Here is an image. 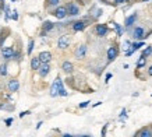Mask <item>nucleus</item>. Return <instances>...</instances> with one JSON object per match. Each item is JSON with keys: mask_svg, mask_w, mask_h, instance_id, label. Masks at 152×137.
<instances>
[{"mask_svg": "<svg viewBox=\"0 0 152 137\" xmlns=\"http://www.w3.org/2000/svg\"><path fill=\"white\" fill-rule=\"evenodd\" d=\"M53 16L56 18H59V20H63V18L67 16L68 13H67V7H64V6H60V7H57L53 13H52Z\"/></svg>", "mask_w": 152, "mask_h": 137, "instance_id": "1", "label": "nucleus"}, {"mask_svg": "<svg viewBox=\"0 0 152 137\" xmlns=\"http://www.w3.org/2000/svg\"><path fill=\"white\" fill-rule=\"evenodd\" d=\"M70 45V36L68 35H62L59 39H57V46L59 49H66Z\"/></svg>", "mask_w": 152, "mask_h": 137, "instance_id": "2", "label": "nucleus"}, {"mask_svg": "<svg viewBox=\"0 0 152 137\" xmlns=\"http://www.w3.org/2000/svg\"><path fill=\"white\" fill-rule=\"evenodd\" d=\"M66 7H67V13L70 16H78V14H80V7H78L75 3L70 1Z\"/></svg>", "mask_w": 152, "mask_h": 137, "instance_id": "3", "label": "nucleus"}, {"mask_svg": "<svg viewBox=\"0 0 152 137\" xmlns=\"http://www.w3.org/2000/svg\"><path fill=\"white\" fill-rule=\"evenodd\" d=\"M85 55H86V45H78L77 46V49L74 51V56L77 57V59H83L85 57Z\"/></svg>", "mask_w": 152, "mask_h": 137, "instance_id": "4", "label": "nucleus"}, {"mask_svg": "<svg viewBox=\"0 0 152 137\" xmlns=\"http://www.w3.org/2000/svg\"><path fill=\"white\" fill-rule=\"evenodd\" d=\"M18 88H20V81H18L17 78H11L7 83V90L10 92H16V91H18Z\"/></svg>", "mask_w": 152, "mask_h": 137, "instance_id": "5", "label": "nucleus"}, {"mask_svg": "<svg viewBox=\"0 0 152 137\" xmlns=\"http://www.w3.org/2000/svg\"><path fill=\"white\" fill-rule=\"evenodd\" d=\"M1 56H3L4 59H13V56H14V48H13V46H6V48H3V49H1Z\"/></svg>", "mask_w": 152, "mask_h": 137, "instance_id": "6", "label": "nucleus"}, {"mask_svg": "<svg viewBox=\"0 0 152 137\" xmlns=\"http://www.w3.org/2000/svg\"><path fill=\"white\" fill-rule=\"evenodd\" d=\"M117 55H119L117 46H110V48L107 49V60H109V62H113V60L117 57Z\"/></svg>", "mask_w": 152, "mask_h": 137, "instance_id": "7", "label": "nucleus"}, {"mask_svg": "<svg viewBox=\"0 0 152 137\" xmlns=\"http://www.w3.org/2000/svg\"><path fill=\"white\" fill-rule=\"evenodd\" d=\"M49 73H50V66H49V63H42V66H41L39 70H38V74L43 78V77H46Z\"/></svg>", "mask_w": 152, "mask_h": 137, "instance_id": "8", "label": "nucleus"}, {"mask_svg": "<svg viewBox=\"0 0 152 137\" xmlns=\"http://www.w3.org/2000/svg\"><path fill=\"white\" fill-rule=\"evenodd\" d=\"M133 36H134L135 39H144V38L148 36V35H145L142 27H135L134 30H133Z\"/></svg>", "mask_w": 152, "mask_h": 137, "instance_id": "9", "label": "nucleus"}, {"mask_svg": "<svg viewBox=\"0 0 152 137\" xmlns=\"http://www.w3.org/2000/svg\"><path fill=\"white\" fill-rule=\"evenodd\" d=\"M59 80H60V77H56L50 87V97H53V98L59 95Z\"/></svg>", "mask_w": 152, "mask_h": 137, "instance_id": "10", "label": "nucleus"}, {"mask_svg": "<svg viewBox=\"0 0 152 137\" xmlns=\"http://www.w3.org/2000/svg\"><path fill=\"white\" fill-rule=\"evenodd\" d=\"M95 32L98 36H105V35L107 34V27H106V24H98L96 27H95Z\"/></svg>", "mask_w": 152, "mask_h": 137, "instance_id": "11", "label": "nucleus"}, {"mask_svg": "<svg viewBox=\"0 0 152 137\" xmlns=\"http://www.w3.org/2000/svg\"><path fill=\"white\" fill-rule=\"evenodd\" d=\"M38 56H39V59H41L42 63H49V62L52 60V53L50 52H41Z\"/></svg>", "mask_w": 152, "mask_h": 137, "instance_id": "12", "label": "nucleus"}, {"mask_svg": "<svg viewBox=\"0 0 152 137\" xmlns=\"http://www.w3.org/2000/svg\"><path fill=\"white\" fill-rule=\"evenodd\" d=\"M62 70H63L64 73L70 74V73H73V70H74V65H73L71 62L66 60V62H63V65H62Z\"/></svg>", "mask_w": 152, "mask_h": 137, "instance_id": "13", "label": "nucleus"}, {"mask_svg": "<svg viewBox=\"0 0 152 137\" xmlns=\"http://www.w3.org/2000/svg\"><path fill=\"white\" fill-rule=\"evenodd\" d=\"M41 66H42V62H41L39 56H35V57L31 59V68H32V70H36V71H38Z\"/></svg>", "mask_w": 152, "mask_h": 137, "instance_id": "14", "label": "nucleus"}, {"mask_svg": "<svg viewBox=\"0 0 152 137\" xmlns=\"http://www.w3.org/2000/svg\"><path fill=\"white\" fill-rule=\"evenodd\" d=\"M137 137H152L151 127H142V129L137 133Z\"/></svg>", "mask_w": 152, "mask_h": 137, "instance_id": "15", "label": "nucleus"}, {"mask_svg": "<svg viewBox=\"0 0 152 137\" xmlns=\"http://www.w3.org/2000/svg\"><path fill=\"white\" fill-rule=\"evenodd\" d=\"M85 21H75L74 24H73V30L75 31V32H78V31H83L85 28Z\"/></svg>", "mask_w": 152, "mask_h": 137, "instance_id": "16", "label": "nucleus"}, {"mask_svg": "<svg viewBox=\"0 0 152 137\" xmlns=\"http://www.w3.org/2000/svg\"><path fill=\"white\" fill-rule=\"evenodd\" d=\"M135 20H137V13H134V14H131L130 17L126 18V22H124V24H126V27H131V25L134 24Z\"/></svg>", "mask_w": 152, "mask_h": 137, "instance_id": "17", "label": "nucleus"}, {"mask_svg": "<svg viewBox=\"0 0 152 137\" xmlns=\"http://www.w3.org/2000/svg\"><path fill=\"white\" fill-rule=\"evenodd\" d=\"M53 27H54L53 22H50V21H45L43 25H42V30H43V32H48V31L53 30Z\"/></svg>", "mask_w": 152, "mask_h": 137, "instance_id": "18", "label": "nucleus"}, {"mask_svg": "<svg viewBox=\"0 0 152 137\" xmlns=\"http://www.w3.org/2000/svg\"><path fill=\"white\" fill-rule=\"evenodd\" d=\"M59 95L60 97H67V91L64 90V87H63V81H62V78L59 80Z\"/></svg>", "mask_w": 152, "mask_h": 137, "instance_id": "19", "label": "nucleus"}, {"mask_svg": "<svg viewBox=\"0 0 152 137\" xmlns=\"http://www.w3.org/2000/svg\"><path fill=\"white\" fill-rule=\"evenodd\" d=\"M145 65H147V57L141 55L140 59H138V62H137V68H142Z\"/></svg>", "mask_w": 152, "mask_h": 137, "instance_id": "20", "label": "nucleus"}, {"mask_svg": "<svg viewBox=\"0 0 152 137\" xmlns=\"http://www.w3.org/2000/svg\"><path fill=\"white\" fill-rule=\"evenodd\" d=\"M141 46H144V42H134V43H131V49L133 51H138Z\"/></svg>", "mask_w": 152, "mask_h": 137, "instance_id": "21", "label": "nucleus"}, {"mask_svg": "<svg viewBox=\"0 0 152 137\" xmlns=\"http://www.w3.org/2000/svg\"><path fill=\"white\" fill-rule=\"evenodd\" d=\"M34 45H35L34 39H29V43H28V51H27V53H28V55H31V53H32V51H34Z\"/></svg>", "mask_w": 152, "mask_h": 137, "instance_id": "22", "label": "nucleus"}, {"mask_svg": "<svg viewBox=\"0 0 152 137\" xmlns=\"http://www.w3.org/2000/svg\"><path fill=\"white\" fill-rule=\"evenodd\" d=\"M152 55V46H147V49H144L142 51V56H151Z\"/></svg>", "mask_w": 152, "mask_h": 137, "instance_id": "23", "label": "nucleus"}, {"mask_svg": "<svg viewBox=\"0 0 152 137\" xmlns=\"http://www.w3.org/2000/svg\"><path fill=\"white\" fill-rule=\"evenodd\" d=\"M46 1H48V6H50V7L59 6V3H60V0H46Z\"/></svg>", "mask_w": 152, "mask_h": 137, "instance_id": "24", "label": "nucleus"}, {"mask_svg": "<svg viewBox=\"0 0 152 137\" xmlns=\"http://www.w3.org/2000/svg\"><path fill=\"white\" fill-rule=\"evenodd\" d=\"M7 74V66L6 65H1L0 66V76H6Z\"/></svg>", "mask_w": 152, "mask_h": 137, "instance_id": "25", "label": "nucleus"}, {"mask_svg": "<svg viewBox=\"0 0 152 137\" xmlns=\"http://www.w3.org/2000/svg\"><path fill=\"white\" fill-rule=\"evenodd\" d=\"M113 27H115V30H116V32H117V35H121V27L119 25L117 22H113Z\"/></svg>", "mask_w": 152, "mask_h": 137, "instance_id": "26", "label": "nucleus"}, {"mask_svg": "<svg viewBox=\"0 0 152 137\" xmlns=\"http://www.w3.org/2000/svg\"><path fill=\"white\" fill-rule=\"evenodd\" d=\"M13 122H14V119H13V118H7V119L4 120V123H6V126H7V127H10Z\"/></svg>", "mask_w": 152, "mask_h": 137, "instance_id": "27", "label": "nucleus"}, {"mask_svg": "<svg viewBox=\"0 0 152 137\" xmlns=\"http://www.w3.org/2000/svg\"><path fill=\"white\" fill-rule=\"evenodd\" d=\"M106 132H107V123L102 127V132H101V136L102 137H106Z\"/></svg>", "mask_w": 152, "mask_h": 137, "instance_id": "28", "label": "nucleus"}, {"mask_svg": "<svg viewBox=\"0 0 152 137\" xmlns=\"http://www.w3.org/2000/svg\"><path fill=\"white\" fill-rule=\"evenodd\" d=\"M126 116H127V111H126V109H123V111H121V113H120V119H123V118H126Z\"/></svg>", "mask_w": 152, "mask_h": 137, "instance_id": "29", "label": "nucleus"}, {"mask_svg": "<svg viewBox=\"0 0 152 137\" xmlns=\"http://www.w3.org/2000/svg\"><path fill=\"white\" fill-rule=\"evenodd\" d=\"M29 113H31L29 111H25V112H21V113H20V118H24V116H27V115H29Z\"/></svg>", "mask_w": 152, "mask_h": 137, "instance_id": "30", "label": "nucleus"}, {"mask_svg": "<svg viewBox=\"0 0 152 137\" xmlns=\"http://www.w3.org/2000/svg\"><path fill=\"white\" fill-rule=\"evenodd\" d=\"M88 105H89V101H85V102L80 103V105H78V106H80V108H85V106H88Z\"/></svg>", "mask_w": 152, "mask_h": 137, "instance_id": "31", "label": "nucleus"}, {"mask_svg": "<svg viewBox=\"0 0 152 137\" xmlns=\"http://www.w3.org/2000/svg\"><path fill=\"white\" fill-rule=\"evenodd\" d=\"M9 17H10V9L6 7V20H9Z\"/></svg>", "mask_w": 152, "mask_h": 137, "instance_id": "32", "label": "nucleus"}, {"mask_svg": "<svg viewBox=\"0 0 152 137\" xmlns=\"http://www.w3.org/2000/svg\"><path fill=\"white\" fill-rule=\"evenodd\" d=\"M11 18H13V20H18V14H17V11H13V14H11Z\"/></svg>", "mask_w": 152, "mask_h": 137, "instance_id": "33", "label": "nucleus"}, {"mask_svg": "<svg viewBox=\"0 0 152 137\" xmlns=\"http://www.w3.org/2000/svg\"><path fill=\"white\" fill-rule=\"evenodd\" d=\"M147 74H148L149 77H152V65L149 66V68H148V71H147Z\"/></svg>", "mask_w": 152, "mask_h": 137, "instance_id": "34", "label": "nucleus"}, {"mask_svg": "<svg viewBox=\"0 0 152 137\" xmlns=\"http://www.w3.org/2000/svg\"><path fill=\"white\" fill-rule=\"evenodd\" d=\"M133 52H134L133 49H128V51L126 52V56H131V55H133Z\"/></svg>", "mask_w": 152, "mask_h": 137, "instance_id": "35", "label": "nucleus"}, {"mask_svg": "<svg viewBox=\"0 0 152 137\" xmlns=\"http://www.w3.org/2000/svg\"><path fill=\"white\" fill-rule=\"evenodd\" d=\"M110 78H112V74H110V73H107V74H106V80H105V81H109Z\"/></svg>", "mask_w": 152, "mask_h": 137, "instance_id": "36", "label": "nucleus"}, {"mask_svg": "<svg viewBox=\"0 0 152 137\" xmlns=\"http://www.w3.org/2000/svg\"><path fill=\"white\" fill-rule=\"evenodd\" d=\"M42 124H43V122H39V123H38V124H36V127H35V129H36V130H38V129H39V127H41V126H42Z\"/></svg>", "mask_w": 152, "mask_h": 137, "instance_id": "37", "label": "nucleus"}, {"mask_svg": "<svg viewBox=\"0 0 152 137\" xmlns=\"http://www.w3.org/2000/svg\"><path fill=\"white\" fill-rule=\"evenodd\" d=\"M63 137H74V136H71V134H68V133H64V134H63Z\"/></svg>", "mask_w": 152, "mask_h": 137, "instance_id": "38", "label": "nucleus"}, {"mask_svg": "<svg viewBox=\"0 0 152 137\" xmlns=\"http://www.w3.org/2000/svg\"><path fill=\"white\" fill-rule=\"evenodd\" d=\"M116 3H124V1H127V0H115Z\"/></svg>", "mask_w": 152, "mask_h": 137, "instance_id": "39", "label": "nucleus"}, {"mask_svg": "<svg viewBox=\"0 0 152 137\" xmlns=\"http://www.w3.org/2000/svg\"><path fill=\"white\" fill-rule=\"evenodd\" d=\"M80 137H91V136H80Z\"/></svg>", "mask_w": 152, "mask_h": 137, "instance_id": "40", "label": "nucleus"}, {"mask_svg": "<svg viewBox=\"0 0 152 137\" xmlns=\"http://www.w3.org/2000/svg\"><path fill=\"white\" fill-rule=\"evenodd\" d=\"M10 1H13V3H14V1H16V0H10Z\"/></svg>", "mask_w": 152, "mask_h": 137, "instance_id": "41", "label": "nucleus"}, {"mask_svg": "<svg viewBox=\"0 0 152 137\" xmlns=\"http://www.w3.org/2000/svg\"><path fill=\"white\" fill-rule=\"evenodd\" d=\"M144 1H148V0H144Z\"/></svg>", "mask_w": 152, "mask_h": 137, "instance_id": "42", "label": "nucleus"}, {"mask_svg": "<svg viewBox=\"0 0 152 137\" xmlns=\"http://www.w3.org/2000/svg\"><path fill=\"white\" fill-rule=\"evenodd\" d=\"M151 130H152V127H151Z\"/></svg>", "mask_w": 152, "mask_h": 137, "instance_id": "43", "label": "nucleus"}, {"mask_svg": "<svg viewBox=\"0 0 152 137\" xmlns=\"http://www.w3.org/2000/svg\"><path fill=\"white\" fill-rule=\"evenodd\" d=\"M1 1H3V0H1Z\"/></svg>", "mask_w": 152, "mask_h": 137, "instance_id": "44", "label": "nucleus"}]
</instances>
